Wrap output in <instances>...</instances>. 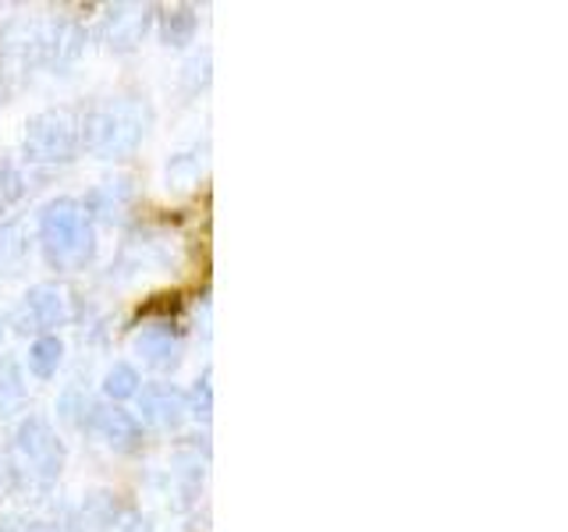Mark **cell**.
Wrapping results in <instances>:
<instances>
[{
	"label": "cell",
	"mask_w": 568,
	"mask_h": 532,
	"mask_svg": "<svg viewBox=\"0 0 568 532\" xmlns=\"http://www.w3.org/2000/svg\"><path fill=\"white\" fill-rule=\"evenodd\" d=\"M29 256V235L18 221H0V274H18Z\"/></svg>",
	"instance_id": "obj_13"
},
{
	"label": "cell",
	"mask_w": 568,
	"mask_h": 532,
	"mask_svg": "<svg viewBox=\"0 0 568 532\" xmlns=\"http://www.w3.org/2000/svg\"><path fill=\"white\" fill-rule=\"evenodd\" d=\"M40 248L53 270H85L97 253V231L79 200H53L40 209Z\"/></svg>",
	"instance_id": "obj_2"
},
{
	"label": "cell",
	"mask_w": 568,
	"mask_h": 532,
	"mask_svg": "<svg viewBox=\"0 0 568 532\" xmlns=\"http://www.w3.org/2000/svg\"><path fill=\"white\" fill-rule=\"evenodd\" d=\"M32 532H50V529H32Z\"/></svg>",
	"instance_id": "obj_24"
},
{
	"label": "cell",
	"mask_w": 568,
	"mask_h": 532,
	"mask_svg": "<svg viewBox=\"0 0 568 532\" xmlns=\"http://www.w3.org/2000/svg\"><path fill=\"white\" fill-rule=\"evenodd\" d=\"M195 29H200V18L192 8H174L168 14H160V35H164L168 47H185L195 40Z\"/></svg>",
	"instance_id": "obj_14"
},
{
	"label": "cell",
	"mask_w": 568,
	"mask_h": 532,
	"mask_svg": "<svg viewBox=\"0 0 568 532\" xmlns=\"http://www.w3.org/2000/svg\"><path fill=\"white\" fill-rule=\"evenodd\" d=\"M93 408H97V401H89V398L82 395V390H68V395L61 398V405H58V412H61L64 422L75 426V430H89Z\"/></svg>",
	"instance_id": "obj_17"
},
{
	"label": "cell",
	"mask_w": 568,
	"mask_h": 532,
	"mask_svg": "<svg viewBox=\"0 0 568 532\" xmlns=\"http://www.w3.org/2000/svg\"><path fill=\"white\" fill-rule=\"evenodd\" d=\"M64 362V341L58 334H43L36 337V341L29 345V355H26V366L36 380H50L58 377V369Z\"/></svg>",
	"instance_id": "obj_12"
},
{
	"label": "cell",
	"mask_w": 568,
	"mask_h": 532,
	"mask_svg": "<svg viewBox=\"0 0 568 532\" xmlns=\"http://www.w3.org/2000/svg\"><path fill=\"white\" fill-rule=\"evenodd\" d=\"M71 319V295L64 284L47 280L29 288V295L22 298V306L14 309V327L22 334H53L58 327H64Z\"/></svg>",
	"instance_id": "obj_5"
},
{
	"label": "cell",
	"mask_w": 568,
	"mask_h": 532,
	"mask_svg": "<svg viewBox=\"0 0 568 532\" xmlns=\"http://www.w3.org/2000/svg\"><path fill=\"white\" fill-rule=\"evenodd\" d=\"M153 124V111L142 96H114L100 100L79 114L82 150L100 160H124L132 156Z\"/></svg>",
	"instance_id": "obj_1"
},
{
	"label": "cell",
	"mask_w": 568,
	"mask_h": 532,
	"mask_svg": "<svg viewBox=\"0 0 568 532\" xmlns=\"http://www.w3.org/2000/svg\"><path fill=\"white\" fill-rule=\"evenodd\" d=\"M142 390V380H139V369L129 366V362H114L111 369H106L103 377V395L114 398V401H129L135 398Z\"/></svg>",
	"instance_id": "obj_16"
},
{
	"label": "cell",
	"mask_w": 568,
	"mask_h": 532,
	"mask_svg": "<svg viewBox=\"0 0 568 532\" xmlns=\"http://www.w3.org/2000/svg\"><path fill=\"white\" fill-rule=\"evenodd\" d=\"M89 433H97L118 454H135L142 448V422L121 405H97L89 419Z\"/></svg>",
	"instance_id": "obj_8"
},
{
	"label": "cell",
	"mask_w": 568,
	"mask_h": 532,
	"mask_svg": "<svg viewBox=\"0 0 568 532\" xmlns=\"http://www.w3.org/2000/svg\"><path fill=\"white\" fill-rule=\"evenodd\" d=\"M135 351L142 355V362L150 369L171 372V369H178V362H182V355H185V337L171 324H156L135 337Z\"/></svg>",
	"instance_id": "obj_10"
},
{
	"label": "cell",
	"mask_w": 568,
	"mask_h": 532,
	"mask_svg": "<svg viewBox=\"0 0 568 532\" xmlns=\"http://www.w3.org/2000/svg\"><path fill=\"white\" fill-rule=\"evenodd\" d=\"M139 412L142 422L156 426V430H178L189 419V395L174 383H150L139 390Z\"/></svg>",
	"instance_id": "obj_9"
},
{
	"label": "cell",
	"mask_w": 568,
	"mask_h": 532,
	"mask_svg": "<svg viewBox=\"0 0 568 532\" xmlns=\"http://www.w3.org/2000/svg\"><path fill=\"white\" fill-rule=\"evenodd\" d=\"M0 532H32V525H26L22 519H0Z\"/></svg>",
	"instance_id": "obj_23"
},
{
	"label": "cell",
	"mask_w": 568,
	"mask_h": 532,
	"mask_svg": "<svg viewBox=\"0 0 568 532\" xmlns=\"http://www.w3.org/2000/svg\"><path fill=\"white\" fill-rule=\"evenodd\" d=\"M210 412H213V387H210V372H203V380L195 383V390H192V398H189V416H195V419H210Z\"/></svg>",
	"instance_id": "obj_21"
},
{
	"label": "cell",
	"mask_w": 568,
	"mask_h": 532,
	"mask_svg": "<svg viewBox=\"0 0 568 532\" xmlns=\"http://www.w3.org/2000/svg\"><path fill=\"white\" fill-rule=\"evenodd\" d=\"M82 47H85V32L79 29V22H71V18H58V22H50V25H36L32 64L64 71L82 58Z\"/></svg>",
	"instance_id": "obj_6"
},
{
	"label": "cell",
	"mask_w": 568,
	"mask_h": 532,
	"mask_svg": "<svg viewBox=\"0 0 568 532\" xmlns=\"http://www.w3.org/2000/svg\"><path fill=\"white\" fill-rule=\"evenodd\" d=\"M153 25V8L150 4H118L103 14L100 40L114 53H129L142 43V35Z\"/></svg>",
	"instance_id": "obj_7"
},
{
	"label": "cell",
	"mask_w": 568,
	"mask_h": 532,
	"mask_svg": "<svg viewBox=\"0 0 568 532\" xmlns=\"http://www.w3.org/2000/svg\"><path fill=\"white\" fill-rule=\"evenodd\" d=\"M0 337H4V324H0Z\"/></svg>",
	"instance_id": "obj_25"
},
{
	"label": "cell",
	"mask_w": 568,
	"mask_h": 532,
	"mask_svg": "<svg viewBox=\"0 0 568 532\" xmlns=\"http://www.w3.org/2000/svg\"><path fill=\"white\" fill-rule=\"evenodd\" d=\"M200 171L203 164L195 160V153H178L171 164H168V188H192L200 185Z\"/></svg>",
	"instance_id": "obj_18"
},
{
	"label": "cell",
	"mask_w": 568,
	"mask_h": 532,
	"mask_svg": "<svg viewBox=\"0 0 568 532\" xmlns=\"http://www.w3.org/2000/svg\"><path fill=\"white\" fill-rule=\"evenodd\" d=\"M64 469V443L43 416L18 422L8 451V475L22 490H47Z\"/></svg>",
	"instance_id": "obj_3"
},
{
	"label": "cell",
	"mask_w": 568,
	"mask_h": 532,
	"mask_svg": "<svg viewBox=\"0 0 568 532\" xmlns=\"http://www.w3.org/2000/svg\"><path fill=\"white\" fill-rule=\"evenodd\" d=\"M82 150V135H79V114L71 106H50V111L36 114L26 124V139H22V153L29 164H47V167H61L71 164Z\"/></svg>",
	"instance_id": "obj_4"
},
{
	"label": "cell",
	"mask_w": 568,
	"mask_h": 532,
	"mask_svg": "<svg viewBox=\"0 0 568 532\" xmlns=\"http://www.w3.org/2000/svg\"><path fill=\"white\" fill-rule=\"evenodd\" d=\"M26 195V177L14 164L0 160V213H8L18 200Z\"/></svg>",
	"instance_id": "obj_19"
},
{
	"label": "cell",
	"mask_w": 568,
	"mask_h": 532,
	"mask_svg": "<svg viewBox=\"0 0 568 532\" xmlns=\"http://www.w3.org/2000/svg\"><path fill=\"white\" fill-rule=\"evenodd\" d=\"M135 203V185H132V177H111V182H100L93 192L85 195V213H89V221H106V224H118L124 221V213L132 209Z\"/></svg>",
	"instance_id": "obj_11"
},
{
	"label": "cell",
	"mask_w": 568,
	"mask_h": 532,
	"mask_svg": "<svg viewBox=\"0 0 568 532\" xmlns=\"http://www.w3.org/2000/svg\"><path fill=\"white\" fill-rule=\"evenodd\" d=\"M210 82V53H203V58H192L189 64H185V85L192 89H203Z\"/></svg>",
	"instance_id": "obj_22"
},
{
	"label": "cell",
	"mask_w": 568,
	"mask_h": 532,
	"mask_svg": "<svg viewBox=\"0 0 568 532\" xmlns=\"http://www.w3.org/2000/svg\"><path fill=\"white\" fill-rule=\"evenodd\" d=\"M100 532H153V525H150V519L146 514H139L135 508H129V504H121L118 508V514L111 522H106Z\"/></svg>",
	"instance_id": "obj_20"
},
{
	"label": "cell",
	"mask_w": 568,
	"mask_h": 532,
	"mask_svg": "<svg viewBox=\"0 0 568 532\" xmlns=\"http://www.w3.org/2000/svg\"><path fill=\"white\" fill-rule=\"evenodd\" d=\"M26 401V383H22V369H18V362L4 359L0 362V419L18 412Z\"/></svg>",
	"instance_id": "obj_15"
}]
</instances>
